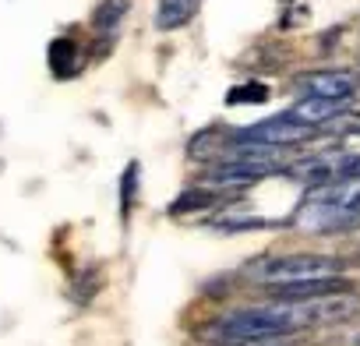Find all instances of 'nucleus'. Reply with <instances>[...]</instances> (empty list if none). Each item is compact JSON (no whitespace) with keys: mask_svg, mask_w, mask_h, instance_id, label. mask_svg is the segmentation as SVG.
Returning <instances> with one entry per match:
<instances>
[{"mask_svg":"<svg viewBox=\"0 0 360 346\" xmlns=\"http://www.w3.org/2000/svg\"><path fill=\"white\" fill-rule=\"evenodd\" d=\"M297 223L314 233H332L360 223V181L342 184H321L307 195V202L297 212Z\"/></svg>","mask_w":360,"mask_h":346,"instance_id":"obj_1","label":"nucleus"},{"mask_svg":"<svg viewBox=\"0 0 360 346\" xmlns=\"http://www.w3.org/2000/svg\"><path fill=\"white\" fill-rule=\"evenodd\" d=\"M339 272H342V262L328 258V255H269V258H258L248 265V276L272 290L339 279Z\"/></svg>","mask_w":360,"mask_h":346,"instance_id":"obj_2","label":"nucleus"},{"mask_svg":"<svg viewBox=\"0 0 360 346\" xmlns=\"http://www.w3.org/2000/svg\"><path fill=\"white\" fill-rule=\"evenodd\" d=\"M297 89H300V96H311V99L346 103L356 92V75L353 71H311V75L297 78Z\"/></svg>","mask_w":360,"mask_h":346,"instance_id":"obj_3","label":"nucleus"},{"mask_svg":"<svg viewBox=\"0 0 360 346\" xmlns=\"http://www.w3.org/2000/svg\"><path fill=\"white\" fill-rule=\"evenodd\" d=\"M311 134H314L311 127H300V124L286 120L283 113H279V117H269V120H262V124H255V127L237 131V138H248V141H265V145H279V148L300 145V141H307Z\"/></svg>","mask_w":360,"mask_h":346,"instance_id":"obj_4","label":"nucleus"},{"mask_svg":"<svg viewBox=\"0 0 360 346\" xmlns=\"http://www.w3.org/2000/svg\"><path fill=\"white\" fill-rule=\"evenodd\" d=\"M346 113V103H335V99H311V96H300L283 117L300 124V127H321V124H332Z\"/></svg>","mask_w":360,"mask_h":346,"instance_id":"obj_5","label":"nucleus"},{"mask_svg":"<svg viewBox=\"0 0 360 346\" xmlns=\"http://www.w3.org/2000/svg\"><path fill=\"white\" fill-rule=\"evenodd\" d=\"M198 11H202V0H159L152 25L159 32H176V29H184Z\"/></svg>","mask_w":360,"mask_h":346,"instance_id":"obj_6","label":"nucleus"},{"mask_svg":"<svg viewBox=\"0 0 360 346\" xmlns=\"http://www.w3.org/2000/svg\"><path fill=\"white\" fill-rule=\"evenodd\" d=\"M50 57V71H53V78H60V82H68V78H75L78 71H82V50H78V43L75 39H68V36H60V39H53L50 43V50H46Z\"/></svg>","mask_w":360,"mask_h":346,"instance_id":"obj_7","label":"nucleus"},{"mask_svg":"<svg viewBox=\"0 0 360 346\" xmlns=\"http://www.w3.org/2000/svg\"><path fill=\"white\" fill-rule=\"evenodd\" d=\"M131 11V0H103L92 11V29L96 32H113Z\"/></svg>","mask_w":360,"mask_h":346,"instance_id":"obj_8","label":"nucleus"},{"mask_svg":"<svg viewBox=\"0 0 360 346\" xmlns=\"http://www.w3.org/2000/svg\"><path fill=\"white\" fill-rule=\"evenodd\" d=\"M219 202V195L216 191H205V188H191V191H184V195H180L176 202H173V216H184V212H202V209H212Z\"/></svg>","mask_w":360,"mask_h":346,"instance_id":"obj_9","label":"nucleus"},{"mask_svg":"<svg viewBox=\"0 0 360 346\" xmlns=\"http://www.w3.org/2000/svg\"><path fill=\"white\" fill-rule=\"evenodd\" d=\"M138 177H141L138 162H127L124 177H120V216H124V219H127V212H131V205H134V188H138Z\"/></svg>","mask_w":360,"mask_h":346,"instance_id":"obj_10","label":"nucleus"},{"mask_svg":"<svg viewBox=\"0 0 360 346\" xmlns=\"http://www.w3.org/2000/svg\"><path fill=\"white\" fill-rule=\"evenodd\" d=\"M230 103H240V99H251V103H262V99H269V92L262 89V85H240V89H233L230 96H226Z\"/></svg>","mask_w":360,"mask_h":346,"instance_id":"obj_11","label":"nucleus"},{"mask_svg":"<svg viewBox=\"0 0 360 346\" xmlns=\"http://www.w3.org/2000/svg\"><path fill=\"white\" fill-rule=\"evenodd\" d=\"M219 346H286L283 339H219Z\"/></svg>","mask_w":360,"mask_h":346,"instance_id":"obj_12","label":"nucleus"},{"mask_svg":"<svg viewBox=\"0 0 360 346\" xmlns=\"http://www.w3.org/2000/svg\"><path fill=\"white\" fill-rule=\"evenodd\" d=\"M339 131H342V134H353V138H360V113L339 117Z\"/></svg>","mask_w":360,"mask_h":346,"instance_id":"obj_13","label":"nucleus"},{"mask_svg":"<svg viewBox=\"0 0 360 346\" xmlns=\"http://www.w3.org/2000/svg\"><path fill=\"white\" fill-rule=\"evenodd\" d=\"M349 346H360V328H353V332H349Z\"/></svg>","mask_w":360,"mask_h":346,"instance_id":"obj_14","label":"nucleus"}]
</instances>
